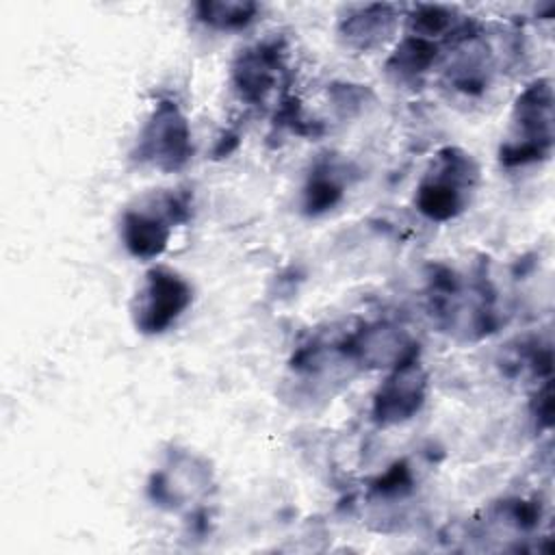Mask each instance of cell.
Here are the masks:
<instances>
[{
    "label": "cell",
    "instance_id": "obj_1",
    "mask_svg": "<svg viewBox=\"0 0 555 555\" xmlns=\"http://www.w3.org/2000/svg\"><path fill=\"white\" fill-rule=\"evenodd\" d=\"M429 310L447 332L481 338L494 332L499 319L494 295L486 282H464L451 269H438L429 280Z\"/></svg>",
    "mask_w": 555,
    "mask_h": 555
},
{
    "label": "cell",
    "instance_id": "obj_2",
    "mask_svg": "<svg viewBox=\"0 0 555 555\" xmlns=\"http://www.w3.org/2000/svg\"><path fill=\"white\" fill-rule=\"evenodd\" d=\"M553 152V87L548 78H538L516 98L509 130L499 150L505 167H522L546 160Z\"/></svg>",
    "mask_w": 555,
    "mask_h": 555
},
{
    "label": "cell",
    "instance_id": "obj_3",
    "mask_svg": "<svg viewBox=\"0 0 555 555\" xmlns=\"http://www.w3.org/2000/svg\"><path fill=\"white\" fill-rule=\"evenodd\" d=\"M477 182L475 158L460 147H442L416 186L414 206L429 221H451L468 208Z\"/></svg>",
    "mask_w": 555,
    "mask_h": 555
},
{
    "label": "cell",
    "instance_id": "obj_4",
    "mask_svg": "<svg viewBox=\"0 0 555 555\" xmlns=\"http://www.w3.org/2000/svg\"><path fill=\"white\" fill-rule=\"evenodd\" d=\"M191 219V199L180 191L145 195L121 215L119 236L130 256L139 260L158 258L171 238V230Z\"/></svg>",
    "mask_w": 555,
    "mask_h": 555
},
{
    "label": "cell",
    "instance_id": "obj_5",
    "mask_svg": "<svg viewBox=\"0 0 555 555\" xmlns=\"http://www.w3.org/2000/svg\"><path fill=\"white\" fill-rule=\"evenodd\" d=\"M191 301V284L178 271L156 264L145 271L134 293L132 323L141 334H163L186 312Z\"/></svg>",
    "mask_w": 555,
    "mask_h": 555
},
{
    "label": "cell",
    "instance_id": "obj_6",
    "mask_svg": "<svg viewBox=\"0 0 555 555\" xmlns=\"http://www.w3.org/2000/svg\"><path fill=\"white\" fill-rule=\"evenodd\" d=\"M191 156L193 141L184 113L176 102L160 100L139 132L132 158L160 171H178Z\"/></svg>",
    "mask_w": 555,
    "mask_h": 555
},
{
    "label": "cell",
    "instance_id": "obj_7",
    "mask_svg": "<svg viewBox=\"0 0 555 555\" xmlns=\"http://www.w3.org/2000/svg\"><path fill=\"white\" fill-rule=\"evenodd\" d=\"M427 390L429 377L416 358L392 366L373 395V421L379 427H390L414 418L427 401Z\"/></svg>",
    "mask_w": 555,
    "mask_h": 555
},
{
    "label": "cell",
    "instance_id": "obj_8",
    "mask_svg": "<svg viewBox=\"0 0 555 555\" xmlns=\"http://www.w3.org/2000/svg\"><path fill=\"white\" fill-rule=\"evenodd\" d=\"M418 345L412 336L392 323H369L340 343L349 362L369 369H392L405 360L416 358Z\"/></svg>",
    "mask_w": 555,
    "mask_h": 555
},
{
    "label": "cell",
    "instance_id": "obj_9",
    "mask_svg": "<svg viewBox=\"0 0 555 555\" xmlns=\"http://www.w3.org/2000/svg\"><path fill=\"white\" fill-rule=\"evenodd\" d=\"M284 72V50L278 41H264L243 50L232 65V85L241 100L264 104Z\"/></svg>",
    "mask_w": 555,
    "mask_h": 555
},
{
    "label": "cell",
    "instance_id": "obj_10",
    "mask_svg": "<svg viewBox=\"0 0 555 555\" xmlns=\"http://www.w3.org/2000/svg\"><path fill=\"white\" fill-rule=\"evenodd\" d=\"M210 488V470L206 464L195 460L189 453L171 457L167 466L152 475L147 492L156 505L180 507L189 501H195L199 494H206Z\"/></svg>",
    "mask_w": 555,
    "mask_h": 555
},
{
    "label": "cell",
    "instance_id": "obj_11",
    "mask_svg": "<svg viewBox=\"0 0 555 555\" xmlns=\"http://www.w3.org/2000/svg\"><path fill=\"white\" fill-rule=\"evenodd\" d=\"M399 11L395 4H364L347 11L338 24V35L347 48L358 52H369L392 35Z\"/></svg>",
    "mask_w": 555,
    "mask_h": 555
},
{
    "label": "cell",
    "instance_id": "obj_12",
    "mask_svg": "<svg viewBox=\"0 0 555 555\" xmlns=\"http://www.w3.org/2000/svg\"><path fill=\"white\" fill-rule=\"evenodd\" d=\"M438 43L431 39L408 35L386 61V74L401 85L418 82L436 63Z\"/></svg>",
    "mask_w": 555,
    "mask_h": 555
},
{
    "label": "cell",
    "instance_id": "obj_13",
    "mask_svg": "<svg viewBox=\"0 0 555 555\" xmlns=\"http://www.w3.org/2000/svg\"><path fill=\"white\" fill-rule=\"evenodd\" d=\"M195 17L217 30H238L249 26L260 7L247 0H202L193 7Z\"/></svg>",
    "mask_w": 555,
    "mask_h": 555
},
{
    "label": "cell",
    "instance_id": "obj_14",
    "mask_svg": "<svg viewBox=\"0 0 555 555\" xmlns=\"http://www.w3.org/2000/svg\"><path fill=\"white\" fill-rule=\"evenodd\" d=\"M345 193V184L338 176V169L332 163H321L308 176L304 186V210L308 215H321L334 208Z\"/></svg>",
    "mask_w": 555,
    "mask_h": 555
},
{
    "label": "cell",
    "instance_id": "obj_15",
    "mask_svg": "<svg viewBox=\"0 0 555 555\" xmlns=\"http://www.w3.org/2000/svg\"><path fill=\"white\" fill-rule=\"evenodd\" d=\"M408 35L423 37V39H436L449 33H457L462 26H457L455 11L442 4H416L405 15Z\"/></svg>",
    "mask_w": 555,
    "mask_h": 555
},
{
    "label": "cell",
    "instance_id": "obj_16",
    "mask_svg": "<svg viewBox=\"0 0 555 555\" xmlns=\"http://www.w3.org/2000/svg\"><path fill=\"white\" fill-rule=\"evenodd\" d=\"M533 416H535L540 427H551V423H553V386H551V379H544L542 388H538V392H535Z\"/></svg>",
    "mask_w": 555,
    "mask_h": 555
}]
</instances>
